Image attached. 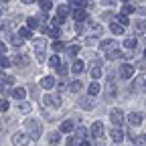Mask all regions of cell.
Returning <instances> with one entry per match:
<instances>
[{
	"mask_svg": "<svg viewBox=\"0 0 146 146\" xmlns=\"http://www.w3.org/2000/svg\"><path fill=\"white\" fill-rule=\"evenodd\" d=\"M89 132H91V136H94V138H102V136H104V124H102V122H94Z\"/></svg>",
	"mask_w": 146,
	"mask_h": 146,
	"instance_id": "cell-7",
	"label": "cell"
},
{
	"mask_svg": "<svg viewBox=\"0 0 146 146\" xmlns=\"http://www.w3.org/2000/svg\"><path fill=\"white\" fill-rule=\"evenodd\" d=\"M106 53H108V61H116V59L122 57V51H120V49H110V51H106Z\"/></svg>",
	"mask_w": 146,
	"mask_h": 146,
	"instance_id": "cell-11",
	"label": "cell"
},
{
	"mask_svg": "<svg viewBox=\"0 0 146 146\" xmlns=\"http://www.w3.org/2000/svg\"><path fill=\"white\" fill-rule=\"evenodd\" d=\"M67 53H69V55H77V53H79V47H77V45H73V47L67 49Z\"/></svg>",
	"mask_w": 146,
	"mask_h": 146,
	"instance_id": "cell-42",
	"label": "cell"
},
{
	"mask_svg": "<svg viewBox=\"0 0 146 146\" xmlns=\"http://www.w3.org/2000/svg\"><path fill=\"white\" fill-rule=\"evenodd\" d=\"M108 91H110V96H116V83H114L112 77H110V81H108Z\"/></svg>",
	"mask_w": 146,
	"mask_h": 146,
	"instance_id": "cell-26",
	"label": "cell"
},
{
	"mask_svg": "<svg viewBox=\"0 0 146 146\" xmlns=\"http://www.w3.org/2000/svg\"><path fill=\"white\" fill-rule=\"evenodd\" d=\"M110 29H112V33H114V35H122V33H124V27H122L118 21H116V23H112V27H110Z\"/></svg>",
	"mask_w": 146,
	"mask_h": 146,
	"instance_id": "cell-22",
	"label": "cell"
},
{
	"mask_svg": "<svg viewBox=\"0 0 146 146\" xmlns=\"http://www.w3.org/2000/svg\"><path fill=\"white\" fill-rule=\"evenodd\" d=\"M136 12L142 14V16H146V8H144V6H142V8H136Z\"/></svg>",
	"mask_w": 146,
	"mask_h": 146,
	"instance_id": "cell-47",
	"label": "cell"
},
{
	"mask_svg": "<svg viewBox=\"0 0 146 146\" xmlns=\"http://www.w3.org/2000/svg\"><path fill=\"white\" fill-rule=\"evenodd\" d=\"M87 136V130H85V128H77V130H75V136H73V138H75V140H83Z\"/></svg>",
	"mask_w": 146,
	"mask_h": 146,
	"instance_id": "cell-24",
	"label": "cell"
},
{
	"mask_svg": "<svg viewBox=\"0 0 146 146\" xmlns=\"http://www.w3.org/2000/svg\"><path fill=\"white\" fill-rule=\"evenodd\" d=\"M6 53V45L4 43H0V55H4Z\"/></svg>",
	"mask_w": 146,
	"mask_h": 146,
	"instance_id": "cell-48",
	"label": "cell"
},
{
	"mask_svg": "<svg viewBox=\"0 0 146 146\" xmlns=\"http://www.w3.org/2000/svg\"><path fill=\"white\" fill-rule=\"evenodd\" d=\"M110 136H112V140H114V142H122V140H124V132H122V130H118V128H114V130L110 132Z\"/></svg>",
	"mask_w": 146,
	"mask_h": 146,
	"instance_id": "cell-13",
	"label": "cell"
},
{
	"mask_svg": "<svg viewBox=\"0 0 146 146\" xmlns=\"http://www.w3.org/2000/svg\"><path fill=\"white\" fill-rule=\"evenodd\" d=\"M10 96H12V98H16V100H25L27 89H23V87H14V89L10 91Z\"/></svg>",
	"mask_w": 146,
	"mask_h": 146,
	"instance_id": "cell-10",
	"label": "cell"
},
{
	"mask_svg": "<svg viewBox=\"0 0 146 146\" xmlns=\"http://www.w3.org/2000/svg\"><path fill=\"white\" fill-rule=\"evenodd\" d=\"M73 128H75V124H73L71 120H65V122L61 124L59 130H61V132H73Z\"/></svg>",
	"mask_w": 146,
	"mask_h": 146,
	"instance_id": "cell-18",
	"label": "cell"
},
{
	"mask_svg": "<svg viewBox=\"0 0 146 146\" xmlns=\"http://www.w3.org/2000/svg\"><path fill=\"white\" fill-rule=\"evenodd\" d=\"M65 144H67V146H75V144H77V140L71 136V138H67V142H65Z\"/></svg>",
	"mask_w": 146,
	"mask_h": 146,
	"instance_id": "cell-45",
	"label": "cell"
},
{
	"mask_svg": "<svg viewBox=\"0 0 146 146\" xmlns=\"http://www.w3.org/2000/svg\"><path fill=\"white\" fill-rule=\"evenodd\" d=\"M134 10H136V8H134V6H130V4H126V6H124V14H132Z\"/></svg>",
	"mask_w": 146,
	"mask_h": 146,
	"instance_id": "cell-44",
	"label": "cell"
},
{
	"mask_svg": "<svg viewBox=\"0 0 146 146\" xmlns=\"http://www.w3.org/2000/svg\"><path fill=\"white\" fill-rule=\"evenodd\" d=\"M21 36H23V39H31V36H33L31 29H21Z\"/></svg>",
	"mask_w": 146,
	"mask_h": 146,
	"instance_id": "cell-35",
	"label": "cell"
},
{
	"mask_svg": "<svg viewBox=\"0 0 146 146\" xmlns=\"http://www.w3.org/2000/svg\"><path fill=\"white\" fill-rule=\"evenodd\" d=\"M79 106H81V108H85V110H91V108H94V96L83 98V100L79 102Z\"/></svg>",
	"mask_w": 146,
	"mask_h": 146,
	"instance_id": "cell-17",
	"label": "cell"
},
{
	"mask_svg": "<svg viewBox=\"0 0 146 146\" xmlns=\"http://www.w3.org/2000/svg\"><path fill=\"white\" fill-rule=\"evenodd\" d=\"M27 128H29V138H31V140H39V136H41V126H39V122H36V120H29V122H27Z\"/></svg>",
	"mask_w": 146,
	"mask_h": 146,
	"instance_id": "cell-1",
	"label": "cell"
},
{
	"mask_svg": "<svg viewBox=\"0 0 146 146\" xmlns=\"http://www.w3.org/2000/svg\"><path fill=\"white\" fill-rule=\"evenodd\" d=\"M85 4H87V0H73L71 2L73 8H85Z\"/></svg>",
	"mask_w": 146,
	"mask_h": 146,
	"instance_id": "cell-27",
	"label": "cell"
},
{
	"mask_svg": "<svg viewBox=\"0 0 146 146\" xmlns=\"http://www.w3.org/2000/svg\"><path fill=\"white\" fill-rule=\"evenodd\" d=\"M10 63H12V61H10L8 57H0V67H2V69H6V67H10Z\"/></svg>",
	"mask_w": 146,
	"mask_h": 146,
	"instance_id": "cell-31",
	"label": "cell"
},
{
	"mask_svg": "<svg viewBox=\"0 0 146 146\" xmlns=\"http://www.w3.org/2000/svg\"><path fill=\"white\" fill-rule=\"evenodd\" d=\"M122 2H128V0H122Z\"/></svg>",
	"mask_w": 146,
	"mask_h": 146,
	"instance_id": "cell-55",
	"label": "cell"
},
{
	"mask_svg": "<svg viewBox=\"0 0 146 146\" xmlns=\"http://www.w3.org/2000/svg\"><path fill=\"white\" fill-rule=\"evenodd\" d=\"M81 146H91V144H89L87 140H81Z\"/></svg>",
	"mask_w": 146,
	"mask_h": 146,
	"instance_id": "cell-50",
	"label": "cell"
},
{
	"mask_svg": "<svg viewBox=\"0 0 146 146\" xmlns=\"http://www.w3.org/2000/svg\"><path fill=\"white\" fill-rule=\"evenodd\" d=\"M71 71L75 73V75H77V73H81V71H83V61H81V59H75V61H73V65H71Z\"/></svg>",
	"mask_w": 146,
	"mask_h": 146,
	"instance_id": "cell-15",
	"label": "cell"
},
{
	"mask_svg": "<svg viewBox=\"0 0 146 146\" xmlns=\"http://www.w3.org/2000/svg\"><path fill=\"white\" fill-rule=\"evenodd\" d=\"M59 63H61V61H59V57H57V55H55V57H51V59H49V65H53V67H57Z\"/></svg>",
	"mask_w": 146,
	"mask_h": 146,
	"instance_id": "cell-41",
	"label": "cell"
},
{
	"mask_svg": "<svg viewBox=\"0 0 146 146\" xmlns=\"http://www.w3.org/2000/svg\"><path fill=\"white\" fill-rule=\"evenodd\" d=\"M128 122H130V126H140L144 122V116L138 114V112H132L130 116H128Z\"/></svg>",
	"mask_w": 146,
	"mask_h": 146,
	"instance_id": "cell-9",
	"label": "cell"
},
{
	"mask_svg": "<svg viewBox=\"0 0 146 146\" xmlns=\"http://www.w3.org/2000/svg\"><path fill=\"white\" fill-rule=\"evenodd\" d=\"M118 23H120V25H122V27H128V23H130V21H128V16H126V14H124V12H122V14H120V16H118Z\"/></svg>",
	"mask_w": 146,
	"mask_h": 146,
	"instance_id": "cell-30",
	"label": "cell"
},
{
	"mask_svg": "<svg viewBox=\"0 0 146 146\" xmlns=\"http://www.w3.org/2000/svg\"><path fill=\"white\" fill-rule=\"evenodd\" d=\"M8 110V102L6 100H0V112H6Z\"/></svg>",
	"mask_w": 146,
	"mask_h": 146,
	"instance_id": "cell-43",
	"label": "cell"
},
{
	"mask_svg": "<svg viewBox=\"0 0 146 146\" xmlns=\"http://www.w3.org/2000/svg\"><path fill=\"white\" fill-rule=\"evenodd\" d=\"M134 29H136V33H138V35H142V33L146 31V21H136Z\"/></svg>",
	"mask_w": 146,
	"mask_h": 146,
	"instance_id": "cell-23",
	"label": "cell"
},
{
	"mask_svg": "<svg viewBox=\"0 0 146 146\" xmlns=\"http://www.w3.org/2000/svg\"><path fill=\"white\" fill-rule=\"evenodd\" d=\"M41 85H43V89H51V87H55V77H51V75H47V77H43V81H41Z\"/></svg>",
	"mask_w": 146,
	"mask_h": 146,
	"instance_id": "cell-12",
	"label": "cell"
},
{
	"mask_svg": "<svg viewBox=\"0 0 146 146\" xmlns=\"http://www.w3.org/2000/svg\"><path fill=\"white\" fill-rule=\"evenodd\" d=\"M0 14H2V10H0Z\"/></svg>",
	"mask_w": 146,
	"mask_h": 146,
	"instance_id": "cell-57",
	"label": "cell"
},
{
	"mask_svg": "<svg viewBox=\"0 0 146 146\" xmlns=\"http://www.w3.org/2000/svg\"><path fill=\"white\" fill-rule=\"evenodd\" d=\"M25 59H27V57H14V61H12V63H14V65H18V67H25V63H27Z\"/></svg>",
	"mask_w": 146,
	"mask_h": 146,
	"instance_id": "cell-34",
	"label": "cell"
},
{
	"mask_svg": "<svg viewBox=\"0 0 146 146\" xmlns=\"http://www.w3.org/2000/svg\"><path fill=\"white\" fill-rule=\"evenodd\" d=\"M4 2H8V0H4Z\"/></svg>",
	"mask_w": 146,
	"mask_h": 146,
	"instance_id": "cell-56",
	"label": "cell"
},
{
	"mask_svg": "<svg viewBox=\"0 0 146 146\" xmlns=\"http://www.w3.org/2000/svg\"><path fill=\"white\" fill-rule=\"evenodd\" d=\"M49 8H51V2H49V0H41V10L47 12Z\"/></svg>",
	"mask_w": 146,
	"mask_h": 146,
	"instance_id": "cell-39",
	"label": "cell"
},
{
	"mask_svg": "<svg viewBox=\"0 0 146 146\" xmlns=\"http://www.w3.org/2000/svg\"><path fill=\"white\" fill-rule=\"evenodd\" d=\"M144 59H146V51H144Z\"/></svg>",
	"mask_w": 146,
	"mask_h": 146,
	"instance_id": "cell-54",
	"label": "cell"
},
{
	"mask_svg": "<svg viewBox=\"0 0 146 146\" xmlns=\"http://www.w3.org/2000/svg\"><path fill=\"white\" fill-rule=\"evenodd\" d=\"M0 81H4V83L12 85V83H14V77H12V75H6L4 71H0Z\"/></svg>",
	"mask_w": 146,
	"mask_h": 146,
	"instance_id": "cell-21",
	"label": "cell"
},
{
	"mask_svg": "<svg viewBox=\"0 0 146 146\" xmlns=\"http://www.w3.org/2000/svg\"><path fill=\"white\" fill-rule=\"evenodd\" d=\"M124 45H126V49H134L136 47V39H126Z\"/></svg>",
	"mask_w": 146,
	"mask_h": 146,
	"instance_id": "cell-38",
	"label": "cell"
},
{
	"mask_svg": "<svg viewBox=\"0 0 146 146\" xmlns=\"http://www.w3.org/2000/svg\"><path fill=\"white\" fill-rule=\"evenodd\" d=\"M98 94H100V83H98V81L94 79V83L89 85V96H94V98H96Z\"/></svg>",
	"mask_w": 146,
	"mask_h": 146,
	"instance_id": "cell-19",
	"label": "cell"
},
{
	"mask_svg": "<svg viewBox=\"0 0 146 146\" xmlns=\"http://www.w3.org/2000/svg\"><path fill=\"white\" fill-rule=\"evenodd\" d=\"M59 140H61L59 132H51L49 134V146H59Z\"/></svg>",
	"mask_w": 146,
	"mask_h": 146,
	"instance_id": "cell-16",
	"label": "cell"
},
{
	"mask_svg": "<svg viewBox=\"0 0 146 146\" xmlns=\"http://www.w3.org/2000/svg\"><path fill=\"white\" fill-rule=\"evenodd\" d=\"M89 75H91V79H100L102 77V63L100 61H96L94 65H89Z\"/></svg>",
	"mask_w": 146,
	"mask_h": 146,
	"instance_id": "cell-6",
	"label": "cell"
},
{
	"mask_svg": "<svg viewBox=\"0 0 146 146\" xmlns=\"http://www.w3.org/2000/svg\"><path fill=\"white\" fill-rule=\"evenodd\" d=\"M73 18H75V21H85V18H87V12H85L83 8H75V10H73Z\"/></svg>",
	"mask_w": 146,
	"mask_h": 146,
	"instance_id": "cell-14",
	"label": "cell"
},
{
	"mask_svg": "<svg viewBox=\"0 0 146 146\" xmlns=\"http://www.w3.org/2000/svg\"><path fill=\"white\" fill-rule=\"evenodd\" d=\"M27 25H29V29H31V31H33V29H39V21H36V18H29Z\"/></svg>",
	"mask_w": 146,
	"mask_h": 146,
	"instance_id": "cell-28",
	"label": "cell"
},
{
	"mask_svg": "<svg viewBox=\"0 0 146 146\" xmlns=\"http://www.w3.org/2000/svg\"><path fill=\"white\" fill-rule=\"evenodd\" d=\"M10 41H12V45H14V47H21V45H23V36H12Z\"/></svg>",
	"mask_w": 146,
	"mask_h": 146,
	"instance_id": "cell-40",
	"label": "cell"
},
{
	"mask_svg": "<svg viewBox=\"0 0 146 146\" xmlns=\"http://www.w3.org/2000/svg\"><path fill=\"white\" fill-rule=\"evenodd\" d=\"M120 75H122L124 79H132V75H134V67L128 65V63H124V65L120 67Z\"/></svg>",
	"mask_w": 146,
	"mask_h": 146,
	"instance_id": "cell-8",
	"label": "cell"
},
{
	"mask_svg": "<svg viewBox=\"0 0 146 146\" xmlns=\"http://www.w3.org/2000/svg\"><path fill=\"white\" fill-rule=\"evenodd\" d=\"M31 2H35V0H23V4H31Z\"/></svg>",
	"mask_w": 146,
	"mask_h": 146,
	"instance_id": "cell-51",
	"label": "cell"
},
{
	"mask_svg": "<svg viewBox=\"0 0 146 146\" xmlns=\"http://www.w3.org/2000/svg\"><path fill=\"white\" fill-rule=\"evenodd\" d=\"M18 110H21V112H25V114H29V112H31V104H25V102H23L21 106H18Z\"/></svg>",
	"mask_w": 146,
	"mask_h": 146,
	"instance_id": "cell-37",
	"label": "cell"
},
{
	"mask_svg": "<svg viewBox=\"0 0 146 146\" xmlns=\"http://www.w3.org/2000/svg\"><path fill=\"white\" fill-rule=\"evenodd\" d=\"M110 120H112V124L120 126V124L124 122V112H122V110H118V108H114L112 112H110Z\"/></svg>",
	"mask_w": 146,
	"mask_h": 146,
	"instance_id": "cell-5",
	"label": "cell"
},
{
	"mask_svg": "<svg viewBox=\"0 0 146 146\" xmlns=\"http://www.w3.org/2000/svg\"><path fill=\"white\" fill-rule=\"evenodd\" d=\"M81 87H83V85H81V81H73V83H71V85H69V89H71V91H73V94H75V91H79V89H81Z\"/></svg>",
	"mask_w": 146,
	"mask_h": 146,
	"instance_id": "cell-29",
	"label": "cell"
},
{
	"mask_svg": "<svg viewBox=\"0 0 146 146\" xmlns=\"http://www.w3.org/2000/svg\"><path fill=\"white\" fill-rule=\"evenodd\" d=\"M63 49H65V45H63L61 41H55V43H53V51L59 53V51H63Z\"/></svg>",
	"mask_w": 146,
	"mask_h": 146,
	"instance_id": "cell-33",
	"label": "cell"
},
{
	"mask_svg": "<svg viewBox=\"0 0 146 146\" xmlns=\"http://www.w3.org/2000/svg\"><path fill=\"white\" fill-rule=\"evenodd\" d=\"M100 49H102V51H110V49H116V41H104V43L100 45Z\"/></svg>",
	"mask_w": 146,
	"mask_h": 146,
	"instance_id": "cell-20",
	"label": "cell"
},
{
	"mask_svg": "<svg viewBox=\"0 0 146 146\" xmlns=\"http://www.w3.org/2000/svg\"><path fill=\"white\" fill-rule=\"evenodd\" d=\"M136 142H140V144H144V142H146V134H140V136H138V140H136Z\"/></svg>",
	"mask_w": 146,
	"mask_h": 146,
	"instance_id": "cell-46",
	"label": "cell"
},
{
	"mask_svg": "<svg viewBox=\"0 0 146 146\" xmlns=\"http://www.w3.org/2000/svg\"><path fill=\"white\" fill-rule=\"evenodd\" d=\"M47 33H49V35L53 36V39H57V36L61 35V29H59V27H51V29H49Z\"/></svg>",
	"mask_w": 146,
	"mask_h": 146,
	"instance_id": "cell-25",
	"label": "cell"
},
{
	"mask_svg": "<svg viewBox=\"0 0 146 146\" xmlns=\"http://www.w3.org/2000/svg\"><path fill=\"white\" fill-rule=\"evenodd\" d=\"M67 14H69V8H67V6H59V10H57V16H63V18H65Z\"/></svg>",
	"mask_w": 146,
	"mask_h": 146,
	"instance_id": "cell-32",
	"label": "cell"
},
{
	"mask_svg": "<svg viewBox=\"0 0 146 146\" xmlns=\"http://www.w3.org/2000/svg\"><path fill=\"white\" fill-rule=\"evenodd\" d=\"M45 104H47L49 108H61L63 100H61L59 94H47V96H45Z\"/></svg>",
	"mask_w": 146,
	"mask_h": 146,
	"instance_id": "cell-2",
	"label": "cell"
},
{
	"mask_svg": "<svg viewBox=\"0 0 146 146\" xmlns=\"http://www.w3.org/2000/svg\"><path fill=\"white\" fill-rule=\"evenodd\" d=\"M35 53H36V59H39L41 63L47 59V57H45V41H43V39L35 41Z\"/></svg>",
	"mask_w": 146,
	"mask_h": 146,
	"instance_id": "cell-4",
	"label": "cell"
},
{
	"mask_svg": "<svg viewBox=\"0 0 146 146\" xmlns=\"http://www.w3.org/2000/svg\"><path fill=\"white\" fill-rule=\"evenodd\" d=\"M98 146H104V142H98Z\"/></svg>",
	"mask_w": 146,
	"mask_h": 146,
	"instance_id": "cell-53",
	"label": "cell"
},
{
	"mask_svg": "<svg viewBox=\"0 0 146 146\" xmlns=\"http://www.w3.org/2000/svg\"><path fill=\"white\" fill-rule=\"evenodd\" d=\"M57 71H59V75L63 77L65 73H67V65H65V63H59V65H57Z\"/></svg>",
	"mask_w": 146,
	"mask_h": 146,
	"instance_id": "cell-36",
	"label": "cell"
},
{
	"mask_svg": "<svg viewBox=\"0 0 146 146\" xmlns=\"http://www.w3.org/2000/svg\"><path fill=\"white\" fill-rule=\"evenodd\" d=\"M104 4H108V6H112V4H114V0H104Z\"/></svg>",
	"mask_w": 146,
	"mask_h": 146,
	"instance_id": "cell-49",
	"label": "cell"
},
{
	"mask_svg": "<svg viewBox=\"0 0 146 146\" xmlns=\"http://www.w3.org/2000/svg\"><path fill=\"white\" fill-rule=\"evenodd\" d=\"M142 87H144V89H146V79H144V83H142Z\"/></svg>",
	"mask_w": 146,
	"mask_h": 146,
	"instance_id": "cell-52",
	"label": "cell"
},
{
	"mask_svg": "<svg viewBox=\"0 0 146 146\" xmlns=\"http://www.w3.org/2000/svg\"><path fill=\"white\" fill-rule=\"evenodd\" d=\"M31 142V138H29V134H25V132H16L14 136H12V144L14 146H27Z\"/></svg>",
	"mask_w": 146,
	"mask_h": 146,
	"instance_id": "cell-3",
	"label": "cell"
}]
</instances>
